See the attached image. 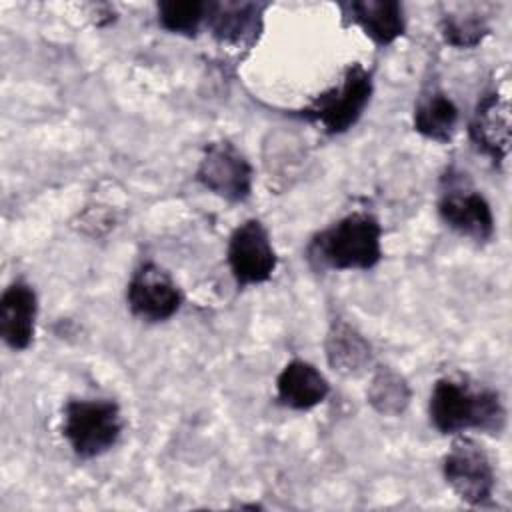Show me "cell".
I'll use <instances>...</instances> for the list:
<instances>
[{
	"instance_id": "cell-6",
	"label": "cell",
	"mask_w": 512,
	"mask_h": 512,
	"mask_svg": "<svg viewBox=\"0 0 512 512\" xmlns=\"http://www.w3.org/2000/svg\"><path fill=\"white\" fill-rule=\"evenodd\" d=\"M442 476L450 490L468 506H484L496 488V470L486 448L470 436H454L442 458Z\"/></svg>"
},
{
	"instance_id": "cell-3",
	"label": "cell",
	"mask_w": 512,
	"mask_h": 512,
	"mask_svg": "<svg viewBox=\"0 0 512 512\" xmlns=\"http://www.w3.org/2000/svg\"><path fill=\"white\" fill-rule=\"evenodd\" d=\"M372 94V70L354 62L344 70L338 84L314 96L304 108L294 110L292 116L320 126L328 136H338L358 124L372 100Z\"/></svg>"
},
{
	"instance_id": "cell-8",
	"label": "cell",
	"mask_w": 512,
	"mask_h": 512,
	"mask_svg": "<svg viewBox=\"0 0 512 512\" xmlns=\"http://www.w3.org/2000/svg\"><path fill=\"white\" fill-rule=\"evenodd\" d=\"M226 260L238 288L264 284L272 278L278 254L262 220L248 218L230 232Z\"/></svg>"
},
{
	"instance_id": "cell-13",
	"label": "cell",
	"mask_w": 512,
	"mask_h": 512,
	"mask_svg": "<svg viewBox=\"0 0 512 512\" xmlns=\"http://www.w3.org/2000/svg\"><path fill=\"white\" fill-rule=\"evenodd\" d=\"M328 394V378L308 360L294 358L286 362L276 376V402L288 410H312L320 406Z\"/></svg>"
},
{
	"instance_id": "cell-16",
	"label": "cell",
	"mask_w": 512,
	"mask_h": 512,
	"mask_svg": "<svg viewBox=\"0 0 512 512\" xmlns=\"http://www.w3.org/2000/svg\"><path fill=\"white\" fill-rule=\"evenodd\" d=\"M328 366L342 376H358L372 362V346L362 332L350 322L332 320L324 340Z\"/></svg>"
},
{
	"instance_id": "cell-5",
	"label": "cell",
	"mask_w": 512,
	"mask_h": 512,
	"mask_svg": "<svg viewBox=\"0 0 512 512\" xmlns=\"http://www.w3.org/2000/svg\"><path fill=\"white\" fill-rule=\"evenodd\" d=\"M448 170L436 204L440 220L474 244H488L496 232V218L488 198L466 178Z\"/></svg>"
},
{
	"instance_id": "cell-11",
	"label": "cell",
	"mask_w": 512,
	"mask_h": 512,
	"mask_svg": "<svg viewBox=\"0 0 512 512\" xmlns=\"http://www.w3.org/2000/svg\"><path fill=\"white\" fill-rule=\"evenodd\" d=\"M38 294L22 278L12 280L0 296V338L14 352L30 348L36 332Z\"/></svg>"
},
{
	"instance_id": "cell-2",
	"label": "cell",
	"mask_w": 512,
	"mask_h": 512,
	"mask_svg": "<svg viewBox=\"0 0 512 512\" xmlns=\"http://www.w3.org/2000/svg\"><path fill=\"white\" fill-rule=\"evenodd\" d=\"M382 224L370 212H350L318 230L306 244V260L314 270H372L380 264Z\"/></svg>"
},
{
	"instance_id": "cell-7",
	"label": "cell",
	"mask_w": 512,
	"mask_h": 512,
	"mask_svg": "<svg viewBox=\"0 0 512 512\" xmlns=\"http://www.w3.org/2000/svg\"><path fill=\"white\" fill-rule=\"evenodd\" d=\"M196 180L218 198L240 204L252 196L254 168L230 140L208 142L202 150Z\"/></svg>"
},
{
	"instance_id": "cell-4",
	"label": "cell",
	"mask_w": 512,
	"mask_h": 512,
	"mask_svg": "<svg viewBox=\"0 0 512 512\" xmlns=\"http://www.w3.org/2000/svg\"><path fill=\"white\" fill-rule=\"evenodd\" d=\"M60 432L74 456L92 460L118 444L124 432V416L116 400L70 398L62 406Z\"/></svg>"
},
{
	"instance_id": "cell-18",
	"label": "cell",
	"mask_w": 512,
	"mask_h": 512,
	"mask_svg": "<svg viewBox=\"0 0 512 512\" xmlns=\"http://www.w3.org/2000/svg\"><path fill=\"white\" fill-rule=\"evenodd\" d=\"M210 2L204 0H162L156 4L160 28L170 34L196 38L206 28Z\"/></svg>"
},
{
	"instance_id": "cell-9",
	"label": "cell",
	"mask_w": 512,
	"mask_h": 512,
	"mask_svg": "<svg viewBox=\"0 0 512 512\" xmlns=\"http://www.w3.org/2000/svg\"><path fill=\"white\" fill-rule=\"evenodd\" d=\"M184 296L172 274L156 262H142L126 284V304L132 316L146 324L170 320L182 308Z\"/></svg>"
},
{
	"instance_id": "cell-10",
	"label": "cell",
	"mask_w": 512,
	"mask_h": 512,
	"mask_svg": "<svg viewBox=\"0 0 512 512\" xmlns=\"http://www.w3.org/2000/svg\"><path fill=\"white\" fill-rule=\"evenodd\" d=\"M472 146L488 156L494 166H502L510 150V108L508 100L492 90L480 96L468 122Z\"/></svg>"
},
{
	"instance_id": "cell-17",
	"label": "cell",
	"mask_w": 512,
	"mask_h": 512,
	"mask_svg": "<svg viewBox=\"0 0 512 512\" xmlns=\"http://www.w3.org/2000/svg\"><path fill=\"white\" fill-rule=\"evenodd\" d=\"M366 398L378 414L396 418L408 408L412 400V388L408 380L394 368L378 366L368 384Z\"/></svg>"
},
{
	"instance_id": "cell-1",
	"label": "cell",
	"mask_w": 512,
	"mask_h": 512,
	"mask_svg": "<svg viewBox=\"0 0 512 512\" xmlns=\"http://www.w3.org/2000/svg\"><path fill=\"white\" fill-rule=\"evenodd\" d=\"M428 418L434 430L444 436H458L468 430L500 436L506 430L508 412L494 388L442 376L432 386Z\"/></svg>"
},
{
	"instance_id": "cell-12",
	"label": "cell",
	"mask_w": 512,
	"mask_h": 512,
	"mask_svg": "<svg viewBox=\"0 0 512 512\" xmlns=\"http://www.w3.org/2000/svg\"><path fill=\"white\" fill-rule=\"evenodd\" d=\"M264 10L258 2H210L206 30L222 46L250 48L262 32Z\"/></svg>"
},
{
	"instance_id": "cell-15",
	"label": "cell",
	"mask_w": 512,
	"mask_h": 512,
	"mask_svg": "<svg viewBox=\"0 0 512 512\" xmlns=\"http://www.w3.org/2000/svg\"><path fill=\"white\" fill-rule=\"evenodd\" d=\"M460 122L456 102L438 86L426 88L412 112V128L426 140L446 144L454 138Z\"/></svg>"
},
{
	"instance_id": "cell-19",
	"label": "cell",
	"mask_w": 512,
	"mask_h": 512,
	"mask_svg": "<svg viewBox=\"0 0 512 512\" xmlns=\"http://www.w3.org/2000/svg\"><path fill=\"white\" fill-rule=\"evenodd\" d=\"M490 34L486 16L478 12H448L440 18L442 40L458 50H472Z\"/></svg>"
},
{
	"instance_id": "cell-14",
	"label": "cell",
	"mask_w": 512,
	"mask_h": 512,
	"mask_svg": "<svg viewBox=\"0 0 512 512\" xmlns=\"http://www.w3.org/2000/svg\"><path fill=\"white\" fill-rule=\"evenodd\" d=\"M340 10L376 46H390L406 32L404 6L396 0H354L340 4Z\"/></svg>"
}]
</instances>
